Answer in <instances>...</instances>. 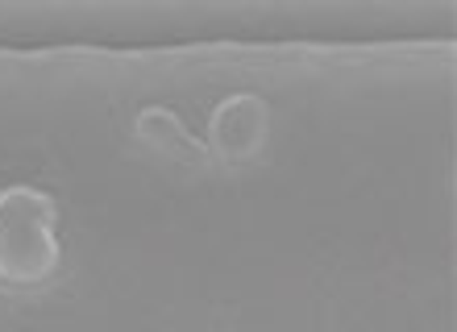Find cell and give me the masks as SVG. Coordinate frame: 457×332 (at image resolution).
Masks as SVG:
<instances>
[{
    "mask_svg": "<svg viewBox=\"0 0 457 332\" xmlns=\"http://www.w3.org/2000/svg\"><path fill=\"white\" fill-rule=\"evenodd\" d=\"M54 220H59V203L46 191H0V278L4 283L34 286L54 274L62 258Z\"/></svg>",
    "mask_w": 457,
    "mask_h": 332,
    "instance_id": "cell-1",
    "label": "cell"
},
{
    "mask_svg": "<svg viewBox=\"0 0 457 332\" xmlns=\"http://www.w3.org/2000/svg\"><path fill=\"white\" fill-rule=\"evenodd\" d=\"M137 137L145 145H154L158 154L179 158V162H204V154H208L204 142L183 129V120L170 108H145L142 117H137Z\"/></svg>",
    "mask_w": 457,
    "mask_h": 332,
    "instance_id": "cell-3",
    "label": "cell"
},
{
    "mask_svg": "<svg viewBox=\"0 0 457 332\" xmlns=\"http://www.w3.org/2000/svg\"><path fill=\"white\" fill-rule=\"evenodd\" d=\"M208 142L225 162H250L266 142V104L258 95H228L208 120Z\"/></svg>",
    "mask_w": 457,
    "mask_h": 332,
    "instance_id": "cell-2",
    "label": "cell"
}]
</instances>
